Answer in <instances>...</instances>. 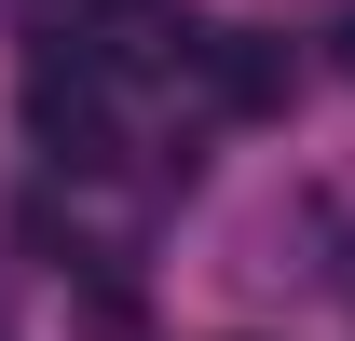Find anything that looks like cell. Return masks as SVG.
Returning a JSON list of instances; mask_svg holds the SVG:
<instances>
[{"mask_svg": "<svg viewBox=\"0 0 355 341\" xmlns=\"http://www.w3.org/2000/svg\"><path fill=\"white\" fill-rule=\"evenodd\" d=\"M205 82H219V110H287V55L260 42V28H205Z\"/></svg>", "mask_w": 355, "mask_h": 341, "instance_id": "7a4b0ae2", "label": "cell"}, {"mask_svg": "<svg viewBox=\"0 0 355 341\" xmlns=\"http://www.w3.org/2000/svg\"><path fill=\"white\" fill-rule=\"evenodd\" d=\"M342 82H355V28H342Z\"/></svg>", "mask_w": 355, "mask_h": 341, "instance_id": "3957f363", "label": "cell"}, {"mask_svg": "<svg viewBox=\"0 0 355 341\" xmlns=\"http://www.w3.org/2000/svg\"><path fill=\"white\" fill-rule=\"evenodd\" d=\"M28 137H42V150H55V164H110V69H96V55L83 42H69V55H28Z\"/></svg>", "mask_w": 355, "mask_h": 341, "instance_id": "6da1fadb", "label": "cell"}]
</instances>
